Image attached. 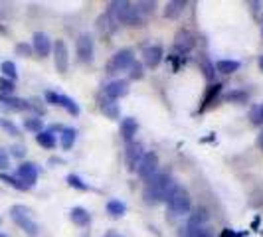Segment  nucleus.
<instances>
[{
	"mask_svg": "<svg viewBox=\"0 0 263 237\" xmlns=\"http://www.w3.org/2000/svg\"><path fill=\"white\" fill-rule=\"evenodd\" d=\"M24 154H26V146H22V145H14V146H10V156L22 158Z\"/></svg>",
	"mask_w": 263,
	"mask_h": 237,
	"instance_id": "obj_39",
	"label": "nucleus"
},
{
	"mask_svg": "<svg viewBox=\"0 0 263 237\" xmlns=\"http://www.w3.org/2000/svg\"><path fill=\"white\" fill-rule=\"evenodd\" d=\"M67 184L71 186V188H78V190H83V192H85V190L89 188V186L85 184V182H83V180H81L79 176H76V174H69V176H67Z\"/></svg>",
	"mask_w": 263,
	"mask_h": 237,
	"instance_id": "obj_32",
	"label": "nucleus"
},
{
	"mask_svg": "<svg viewBox=\"0 0 263 237\" xmlns=\"http://www.w3.org/2000/svg\"><path fill=\"white\" fill-rule=\"evenodd\" d=\"M46 101L50 103V105H55V107H62V109H66L69 115H73V117H78L79 115V105L71 99V97H67L64 93H55V91H46Z\"/></svg>",
	"mask_w": 263,
	"mask_h": 237,
	"instance_id": "obj_6",
	"label": "nucleus"
},
{
	"mask_svg": "<svg viewBox=\"0 0 263 237\" xmlns=\"http://www.w3.org/2000/svg\"><path fill=\"white\" fill-rule=\"evenodd\" d=\"M166 204H168V208H171L172 213H176V215H184L190 211L192 208V202H190V194L186 192L182 186H174L171 192L166 194V200H164Z\"/></svg>",
	"mask_w": 263,
	"mask_h": 237,
	"instance_id": "obj_3",
	"label": "nucleus"
},
{
	"mask_svg": "<svg viewBox=\"0 0 263 237\" xmlns=\"http://www.w3.org/2000/svg\"><path fill=\"white\" fill-rule=\"evenodd\" d=\"M135 170H137V174H139V178H143L145 182L146 180H151V178L158 172V156L155 154V152H145Z\"/></svg>",
	"mask_w": 263,
	"mask_h": 237,
	"instance_id": "obj_7",
	"label": "nucleus"
},
{
	"mask_svg": "<svg viewBox=\"0 0 263 237\" xmlns=\"http://www.w3.org/2000/svg\"><path fill=\"white\" fill-rule=\"evenodd\" d=\"M0 107L6 111H12V113H20V111L30 109V103L26 99H20L14 95H0Z\"/></svg>",
	"mask_w": 263,
	"mask_h": 237,
	"instance_id": "obj_12",
	"label": "nucleus"
},
{
	"mask_svg": "<svg viewBox=\"0 0 263 237\" xmlns=\"http://www.w3.org/2000/svg\"><path fill=\"white\" fill-rule=\"evenodd\" d=\"M24 129L30 132H42L44 131V121L40 117H30V118H24Z\"/></svg>",
	"mask_w": 263,
	"mask_h": 237,
	"instance_id": "obj_27",
	"label": "nucleus"
},
{
	"mask_svg": "<svg viewBox=\"0 0 263 237\" xmlns=\"http://www.w3.org/2000/svg\"><path fill=\"white\" fill-rule=\"evenodd\" d=\"M129 93V81H125V79H115V81H111V83H107L105 85V95L107 99H121V97H125Z\"/></svg>",
	"mask_w": 263,
	"mask_h": 237,
	"instance_id": "obj_13",
	"label": "nucleus"
},
{
	"mask_svg": "<svg viewBox=\"0 0 263 237\" xmlns=\"http://www.w3.org/2000/svg\"><path fill=\"white\" fill-rule=\"evenodd\" d=\"M14 93V81L6 77H0V95H12Z\"/></svg>",
	"mask_w": 263,
	"mask_h": 237,
	"instance_id": "obj_33",
	"label": "nucleus"
},
{
	"mask_svg": "<svg viewBox=\"0 0 263 237\" xmlns=\"http://www.w3.org/2000/svg\"><path fill=\"white\" fill-rule=\"evenodd\" d=\"M101 111H103L105 117L113 118V121H117V118L121 117V109H119V105L113 99H103V101H101Z\"/></svg>",
	"mask_w": 263,
	"mask_h": 237,
	"instance_id": "obj_19",
	"label": "nucleus"
},
{
	"mask_svg": "<svg viewBox=\"0 0 263 237\" xmlns=\"http://www.w3.org/2000/svg\"><path fill=\"white\" fill-rule=\"evenodd\" d=\"M8 168H10V156L4 148H0V172L8 170Z\"/></svg>",
	"mask_w": 263,
	"mask_h": 237,
	"instance_id": "obj_37",
	"label": "nucleus"
},
{
	"mask_svg": "<svg viewBox=\"0 0 263 237\" xmlns=\"http://www.w3.org/2000/svg\"><path fill=\"white\" fill-rule=\"evenodd\" d=\"M16 176L28 184L30 188L38 182V166L34 164V162H22L20 166H18V170H16Z\"/></svg>",
	"mask_w": 263,
	"mask_h": 237,
	"instance_id": "obj_11",
	"label": "nucleus"
},
{
	"mask_svg": "<svg viewBox=\"0 0 263 237\" xmlns=\"http://www.w3.org/2000/svg\"><path fill=\"white\" fill-rule=\"evenodd\" d=\"M36 143L44 148H53L55 146V134L52 131H42L36 134Z\"/></svg>",
	"mask_w": 263,
	"mask_h": 237,
	"instance_id": "obj_25",
	"label": "nucleus"
},
{
	"mask_svg": "<svg viewBox=\"0 0 263 237\" xmlns=\"http://www.w3.org/2000/svg\"><path fill=\"white\" fill-rule=\"evenodd\" d=\"M10 218L14 220V224L20 225V229H24L30 237L38 235V224L32 220V210L26 206H12L10 208Z\"/></svg>",
	"mask_w": 263,
	"mask_h": 237,
	"instance_id": "obj_4",
	"label": "nucleus"
},
{
	"mask_svg": "<svg viewBox=\"0 0 263 237\" xmlns=\"http://www.w3.org/2000/svg\"><path fill=\"white\" fill-rule=\"evenodd\" d=\"M0 237H4V235H0Z\"/></svg>",
	"mask_w": 263,
	"mask_h": 237,
	"instance_id": "obj_45",
	"label": "nucleus"
},
{
	"mask_svg": "<svg viewBox=\"0 0 263 237\" xmlns=\"http://www.w3.org/2000/svg\"><path fill=\"white\" fill-rule=\"evenodd\" d=\"M78 139V131L76 129H62V134H60V143H62V148L69 150L73 143Z\"/></svg>",
	"mask_w": 263,
	"mask_h": 237,
	"instance_id": "obj_22",
	"label": "nucleus"
},
{
	"mask_svg": "<svg viewBox=\"0 0 263 237\" xmlns=\"http://www.w3.org/2000/svg\"><path fill=\"white\" fill-rule=\"evenodd\" d=\"M202 66H204V73H206V77H208V79H212V77H214V69H216V67H214V66H210V64H208V62H206V60H204V62H202Z\"/></svg>",
	"mask_w": 263,
	"mask_h": 237,
	"instance_id": "obj_40",
	"label": "nucleus"
},
{
	"mask_svg": "<svg viewBox=\"0 0 263 237\" xmlns=\"http://www.w3.org/2000/svg\"><path fill=\"white\" fill-rule=\"evenodd\" d=\"M143 146L141 145H129L127 146V164H129V168L135 170L137 168V164L141 162V158H143Z\"/></svg>",
	"mask_w": 263,
	"mask_h": 237,
	"instance_id": "obj_15",
	"label": "nucleus"
},
{
	"mask_svg": "<svg viewBox=\"0 0 263 237\" xmlns=\"http://www.w3.org/2000/svg\"><path fill=\"white\" fill-rule=\"evenodd\" d=\"M222 237H241V233H234V231H230V229H224Z\"/></svg>",
	"mask_w": 263,
	"mask_h": 237,
	"instance_id": "obj_41",
	"label": "nucleus"
},
{
	"mask_svg": "<svg viewBox=\"0 0 263 237\" xmlns=\"http://www.w3.org/2000/svg\"><path fill=\"white\" fill-rule=\"evenodd\" d=\"M194 46V38H192V34L190 32H186V30H180L178 32V36H176V48H180V50H190Z\"/></svg>",
	"mask_w": 263,
	"mask_h": 237,
	"instance_id": "obj_24",
	"label": "nucleus"
},
{
	"mask_svg": "<svg viewBox=\"0 0 263 237\" xmlns=\"http://www.w3.org/2000/svg\"><path fill=\"white\" fill-rule=\"evenodd\" d=\"M135 6H137L139 14H151V12H155V2H137Z\"/></svg>",
	"mask_w": 263,
	"mask_h": 237,
	"instance_id": "obj_36",
	"label": "nucleus"
},
{
	"mask_svg": "<svg viewBox=\"0 0 263 237\" xmlns=\"http://www.w3.org/2000/svg\"><path fill=\"white\" fill-rule=\"evenodd\" d=\"M257 66H259V69L263 71V55H259V57H257Z\"/></svg>",
	"mask_w": 263,
	"mask_h": 237,
	"instance_id": "obj_43",
	"label": "nucleus"
},
{
	"mask_svg": "<svg viewBox=\"0 0 263 237\" xmlns=\"http://www.w3.org/2000/svg\"><path fill=\"white\" fill-rule=\"evenodd\" d=\"M0 180H2V182H6L8 186H12V188H16V190H20V192L30 190V186L24 184L18 176H10V174H6V172H0Z\"/></svg>",
	"mask_w": 263,
	"mask_h": 237,
	"instance_id": "obj_21",
	"label": "nucleus"
},
{
	"mask_svg": "<svg viewBox=\"0 0 263 237\" xmlns=\"http://www.w3.org/2000/svg\"><path fill=\"white\" fill-rule=\"evenodd\" d=\"M76 48H78V57L81 62H85V64L93 62V38L87 32L79 34L78 42H76Z\"/></svg>",
	"mask_w": 263,
	"mask_h": 237,
	"instance_id": "obj_9",
	"label": "nucleus"
},
{
	"mask_svg": "<svg viewBox=\"0 0 263 237\" xmlns=\"http://www.w3.org/2000/svg\"><path fill=\"white\" fill-rule=\"evenodd\" d=\"M248 99V93L243 91H232L228 95V101H237V103H243Z\"/></svg>",
	"mask_w": 263,
	"mask_h": 237,
	"instance_id": "obj_38",
	"label": "nucleus"
},
{
	"mask_svg": "<svg viewBox=\"0 0 263 237\" xmlns=\"http://www.w3.org/2000/svg\"><path fill=\"white\" fill-rule=\"evenodd\" d=\"M32 52H34V48H32L30 44H24V42L16 44V53H18V55H22V57H28V55H32Z\"/></svg>",
	"mask_w": 263,
	"mask_h": 237,
	"instance_id": "obj_35",
	"label": "nucleus"
},
{
	"mask_svg": "<svg viewBox=\"0 0 263 237\" xmlns=\"http://www.w3.org/2000/svg\"><path fill=\"white\" fill-rule=\"evenodd\" d=\"M0 71H2V77L10 79V81H14V79L18 77L16 64H14V62H10V60H6V62H2V64H0Z\"/></svg>",
	"mask_w": 263,
	"mask_h": 237,
	"instance_id": "obj_26",
	"label": "nucleus"
},
{
	"mask_svg": "<svg viewBox=\"0 0 263 237\" xmlns=\"http://www.w3.org/2000/svg\"><path fill=\"white\" fill-rule=\"evenodd\" d=\"M32 48H34V52L38 53L40 57H46V55H50L53 50V44L50 36L48 34H44V32H36L34 36H32Z\"/></svg>",
	"mask_w": 263,
	"mask_h": 237,
	"instance_id": "obj_10",
	"label": "nucleus"
},
{
	"mask_svg": "<svg viewBox=\"0 0 263 237\" xmlns=\"http://www.w3.org/2000/svg\"><path fill=\"white\" fill-rule=\"evenodd\" d=\"M137 129H139L137 118L127 117V118H123V121H121V134H123V139H125V141H131L133 136L137 134Z\"/></svg>",
	"mask_w": 263,
	"mask_h": 237,
	"instance_id": "obj_16",
	"label": "nucleus"
},
{
	"mask_svg": "<svg viewBox=\"0 0 263 237\" xmlns=\"http://www.w3.org/2000/svg\"><path fill=\"white\" fill-rule=\"evenodd\" d=\"M107 211H109L111 218H121V215H125L127 206L121 200H111V202H107Z\"/></svg>",
	"mask_w": 263,
	"mask_h": 237,
	"instance_id": "obj_23",
	"label": "nucleus"
},
{
	"mask_svg": "<svg viewBox=\"0 0 263 237\" xmlns=\"http://www.w3.org/2000/svg\"><path fill=\"white\" fill-rule=\"evenodd\" d=\"M176 186V182L172 180L166 172H157L151 180H146L145 190H143V200L148 206H157L160 202L166 200V194Z\"/></svg>",
	"mask_w": 263,
	"mask_h": 237,
	"instance_id": "obj_1",
	"label": "nucleus"
},
{
	"mask_svg": "<svg viewBox=\"0 0 263 237\" xmlns=\"http://www.w3.org/2000/svg\"><path fill=\"white\" fill-rule=\"evenodd\" d=\"M214 67H216L220 73L230 75V73H236L237 69H239V62H237V60H220V62H216Z\"/></svg>",
	"mask_w": 263,
	"mask_h": 237,
	"instance_id": "obj_20",
	"label": "nucleus"
},
{
	"mask_svg": "<svg viewBox=\"0 0 263 237\" xmlns=\"http://www.w3.org/2000/svg\"><path fill=\"white\" fill-rule=\"evenodd\" d=\"M109 10H111V14H115L117 22H123L127 26H141V14L137 10V6L131 2H125V0L111 2Z\"/></svg>",
	"mask_w": 263,
	"mask_h": 237,
	"instance_id": "obj_2",
	"label": "nucleus"
},
{
	"mask_svg": "<svg viewBox=\"0 0 263 237\" xmlns=\"http://www.w3.org/2000/svg\"><path fill=\"white\" fill-rule=\"evenodd\" d=\"M115 237H121V235H115Z\"/></svg>",
	"mask_w": 263,
	"mask_h": 237,
	"instance_id": "obj_44",
	"label": "nucleus"
},
{
	"mask_svg": "<svg viewBox=\"0 0 263 237\" xmlns=\"http://www.w3.org/2000/svg\"><path fill=\"white\" fill-rule=\"evenodd\" d=\"M129 75H131V79H143V75H145V71H143V64H141V62H135V64L131 66Z\"/></svg>",
	"mask_w": 263,
	"mask_h": 237,
	"instance_id": "obj_34",
	"label": "nucleus"
},
{
	"mask_svg": "<svg viewBox=\"0 0 263 237\" xmlns=\"http://www.w3.org/2000/svg\"><path fill=\"white\" fill-rule=\"evenodd\" d=\"M162 55H164L162 46H157V44L155 46H146L145 50H143V62L148 67H157L162 62Z\"/></svg>",
	"mask_w": 263,
	"mask_h": 237,
	"instance_id": "obj_14",
	"label": "nucleus"
},
{
	"mask_svg": "<svg viewBox=\"0 0 263 237\" xmlns=\"http://www.w3.org/2000/svg\"><path fill=\"white\" fill-rule=\"evenodd\" d=\"M257 145H259V148H263V129H261V132L257 134Z\"/></svg>",
	"mask_w": 263,
	"mask_h": 237,
	"instance_id": "obj_42",
	"label": "nucleus"
},
{
	"mask_svg": "<svg viewBox=\"0 0 263 237\" xmlns=\"http://www.w3.org/2000/svg\"><path fill=\"white\" fill-rule=\"evenodd\" d=\"M250 118H251V123H253V125H263V105L251 107Z\"/></svg>",
	"mask_w": 263,
	"mask_h": 237,
	"instance_id": "obj_30",
	"label": "nucleus"
},
{
	"mask_svg": "<svg viewBox=\"0 0 263 237\" xmlns=\"http://www.w3.org/2000/svg\"><path fill=\"white\" fill-rule=\"evenodd\" d=\"M135 64V52L125 48V50H119V52L113 53L109 66H107V71L109 73H117V71H125V69H131V66Z\"/></svg>",
	"mask_w": 263,
	"mask_h": 237,
	"instance_id": "obj_5",
	"label": "nucleus"
},
{
	"mask_svg": "<svg viewBox=\"0 0 263 237\" xmlns=\"http://www.w3.org/2000/svg\"><path fill=\"white\" fill-rule=\"evenodd\" d=\"M53 64L60 73H67L69 69V52H67V44L64 40H55L53 42Z\"/></svg>",
	"mask_w": 263,
	"mask_h": 237,
	"instance_id": "obj_8",
	"label": "nucleus"
},
{
	"mask_svg": "<svg viewBox=\"0 0 263 237\" xmlns=\"http://www.w3.org/2000/svg\"><path fill=\"white\" fill-rule=\"evenodd\" d=\"M182 237H210V233L206 229H202L200 225H186L184 231H182Z\"/></svg>",
	"mask_w": 263,
	"mask_h": 237,
	"instance_id": "obj_28",
	"label": "nucleus"
},
{
	"mask_svg": "<svg viewBox=\"0 0 263 237\" xmlns=\"http://www.w3.org/2000/svg\"><path fill=\"white\" fill-rule=\"evenodd\" d=\"M69 218H71V222L76 225H87L89 224V220H91V215H89V211L85 210V208H71L69 211Z\"/></svg>",
	"mask_w": 263,
	"mask_h": 237,
	"instance_id": "obj_18",
	"label": "nucleus"
},
{
	"mask_svg": "<svg viewBox=\"0 0 263 237\" xmlns=\"http://www.w3.org/2000/svg\"><path fill=\"white\" fill-rule=\"evenodd\" d=\"M0 127L8 132V134H12V136H18V134H20V129L14 125L12 121H8V118H0Z\"/></svg>",
	"mask_w": 263,
	"mask_h": 237,
	"instance_id": "obj_31",
	"label": "nucleus"
},
{
	"mask_svg": "<svg viewBox=\"0 0 263 237\" xmlns=\"http://www.w3.org/2000/svg\"><path fill=\"white\" fill-rule=\"evenodd\" d=\"M184 8H186L184 0H172V2L166 4V8H164V16L174 20V18H178L180 14L184 12Z\"/></svg>",
	"mask_w": 263,
	"mask_h": 237,
	"instance_id": "obj_17",
	"label": "nucleus"
},
{
	"mask_svg": "<svg viewBox=\"0 0 263 237\" xmlns=\"http://www.w3.org/2000/svg\"><path fill=\"white\" fill-rule=\"evenodd\" d=\"M220 91H222V83H214V85H210V87H208V93H206V97H204V107L210 105L212 99L218 97V93Z\"/></svg>",
	"mask_w": 263,
	"mask_h": 237,
	"instance_id": "obj_29",
	"label": "nucleus"
}]
</instances>
